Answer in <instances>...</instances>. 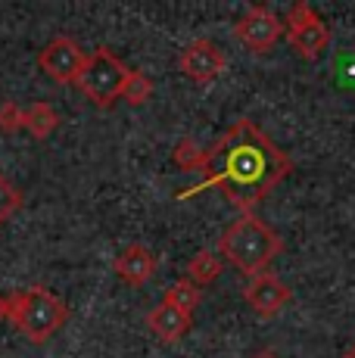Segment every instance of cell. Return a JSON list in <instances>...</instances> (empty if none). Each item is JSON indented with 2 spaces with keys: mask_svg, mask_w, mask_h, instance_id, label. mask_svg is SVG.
Returning <instances> with one entry per match:
<instances>
[{
  "mask_svg": "<svg viewBox=\"0 0 355 358\" xmlns=\"http://www.w3.org/2000/svg\"><path fill=\"white\" fill-rule=\"evenodd\" d=\"M252 358H277V355H275V352H268V349H262V352H256Z\"/></svg>",
  "mask_w": 355,
  "mask_h": 358,
  "instance_id": "obj_20",
  "label": "cell"
},
{
  "mask_svg": "<svg viewBox=\"0 0 355 358\" xmlns=\"http://www.w3.org/2000/svg\"><path fill=\"white\" fill-rule=\"evenodd\" d=\"M340 358H355V343H349V346L343 349V355H340Z\"/></svg>",
  "mask_w": 355,
  "mask_h": 358,
  "instance_id": "obj_19",
  "label": "cell"
},
{
  "mask_svg": "<svg viewBox=\"0 0 355 358\" xmlns=\"http://www.w3.org/2000/svg\"><path fill=\"white\" fill-rule=\"evenodd\" d=\"M6 318V302H3V296H0V321Z\"/></svg>",
  "mask_w": 355,
  "mask_h": 358,
  "instance_id": "obj_21",
  "label": "cell"
},
{
  "mask_svg": "<svg viewBox=\"0 0 355 358\" xmlns=\"http://www.w3.org/2000/svg\"><path fill=\"white\" fill-rule=\"evenodd\" d=\"M190 324H194V315L178 312V308L168 306V302H159V306L150 308V315H147V327L153 330V336L156 340H162V343L184 340Z\"/></svg>",
  "mask_w": 355,
  "mask_h": 358,
  "instance_id": "obj_11",
  "label": "cell"
},
{
  "mask_svg": "<svg viewBox=\"0 0 355 358\" xmlns=\"http://www.w3.org/2000/svg\"><path fill=\"white\" fill-rule=\"evenodd\" d=\"M222 256H218L215 250H200L194 259L187 262V280L190 284H196L203 290V287H212L218 278H222Z\"/></svg>",
  "mask_w": 355,
  "mask_h": 358,
  "instance_id": "obj_12",
  "label": "cell"
},
{
  "mask_svg": "<svg viewBox=\"0 0 355 358\" xmlns=\"http://www.w3.org/2000/svg\"><path fill=\"white\" fill-rule=\"evenodd\" d=\"M113 271L119 274L122 284L128 287H143L156 274V256L150 252L147 243H128L125 250L115 256Z\"/></svg>",
  "mask_w": 355,
  "mask_h": 358,
  "instance_id": "obj_10",
  "label": "cell"
},
{
  "mask_svg": "<svg viewBox=\"0 0 355 358\" xmlns=\"http://www.w3.org/2000/svg\"><path fill=\"white\" fill-rule=\"evenodd\" d=\"M150 97H153V81H150V75L138 72V69H131L125 87H122V100L131 103V106H143Z\"/></svg>",
  "mask_w": 355,
  "mask_h": 358,
  "instance_id": "obj_15",
  "label": "cell"
},
{
  "mask_svg": "<svg viewBox=\"0 0 355 358\" xmlns=\"http://www.w3.org/2000/svg\"><path fill=\"white\" fill-rule=\"evenodd\" d=\"M162 302H168V306H175L178 312H187V315H194V308L203 302V290L196 284H190L187 278H181V280H175L172 287L166 290V296H162Z\"/></svg>",
  "mask_w": 355,
  "mask_h": 358,
  "instance_id": "obj_14",
  "label": "cell"
},
{
  "mask_svg": "<svg viewBox=\"0 0 355 358\" xmlns=\"http://www.w3.org/2000/svg\"><path fill=\"white\" fill-rule=\"evenodd\" d=\"M196 171L203 175V181L184 190L181 199L206 187H218L234 209L252 215V209L293 171V162L284 150L271 143V137L256 122L243 115L212 147L203 150Z\"/></svg>",
  "mask_w": 355,
  "mask_h": 358,
  "instance_id": "obj_1",
  "label": "cell"
},
{
  "mask_svg": "<svg viewBox=\"0 0 355 358\" xmlns=\"http://www.w3.org/2000/svg\"><path fill=\"white\" fill-rule=\"evenodd\" d=\"M85 59H87V53L81 50V44L72 38H66V34L47 41L38 53L41 72H44L47 78H53L57 85H75L81 69H85Z\"/></svg>",
  "mask_w": 355,
  "mask_h": 358,
  "instance_id": "obj_6",
  "label": "cell"
},
{
  "mask_svg": "<svg viewBox=\"0 0 355 358\" xmlns=\"http://www.w3.org/2000/svg\"><path fill=\"white\" fill-rule=\"evenodd\" d=\"M243 299H247V306L256 315H262V318H275L277 312H284L287 302L293 299V290L284 284L281 278L262 271V274H256V278L247 280V287H243Z\"/></svg>",
  "mask_w": 355,
  "mask_h": 358,
  "instance_id": "obj_9",
  "label": "cell"
},
{
  "mask_svg": "<svg viewBox=\"0 0 355 358\" xmlns=\"http://www.w3.org/2000/svg\"><path fill=\"white\" fill-rule=\"evenodd\" d=\"M284 31L290 38L293 50L303 59H309V63L321 59L324 50L331 47V29H327V22L318 16V10L309 0H296L290 6V13L284 19Z\"/></svg>",
  "mask_w": 355,
  "mask_h": 358,
  "instance_id": "obj_5",
  "label": "cell"
},
{
  "mask_svg": "<svg viewBox=\"0 0 355 358\" xmlns=\"http://www.w3.org/2000/svg\"><path fill=\"white\" fill-rule=\"evenodd\" d=\"M128 75H131V69L122 63L109 47H97L94 53H87L85 69H81L75 85L81 87V94H85L94 106L109 109L122 97V87H125Z\"/></svg>",
  "mask_w": 355,
  "mask_h": 358,
  "instance_id": "obj_4",
  "label": "cell"
},
{
  "mask_svg": "<svg viewBox=\"0 0 355 358\" xmlns=\"http://www.w3.org/2000/svg\"><path fill=\"white\" fill-rule=\"evenodd\" d=\"M178 69H181L190 81H196V85H209V81H215L218 75L228 69V57H224V50L215 41L196 38L181 50Z\"/></svg>",
  "mask_w": 355,
  "mask_h": 358,
  "instance_id": "obj_8",
  "label": "cell"
},
{
  "mask_svg": "<svg viewBox=\"0 0 355 358\" xmlns=\"http://www.w3.org/2000/svg\"><path fill=\"white\" fill-rule=\"evenodd\" d=\"M19 128H25V109L16 100H3L0 103V131L13 134Z\"/></svg>",
  "mask_w": 355,
  "mask_h": 358,
  "instance_id": "obj_18",
  "label": "cell"
},
{
  "mask_svg": "<svg viewBox=\"0 0 355 358\" xmlns=\"http://www.w3.org/2000/svg\"><path fill=\"white\" fill-rule=\"evenodd\" d=\"M57 125H59V115L50 103L38 100L25 109V131H29L35 141H47V137L57 131Z\"/></svg>",
  "mask_w": 355,
  "mask_h": 358,
  "instance_id": "obj_13",
  "label": "cell"
},
{
  "mask_svg": "<svg viewBox=\"0 0 355 358\" xmlns=\"http://www.w3.org/2000/svg\"><path fill=\"white\" fill-rule=\"evenodd\" d=\"M200 153H203V150L196 147V141H194V137H184V141H178V147H175L172 159H175L178 169H184V171H196V162H200Z\"/></svg>",
  "mask_w": 355,
  "mask_h": 358,
  "instance_id": "obj_17",
  "label": "cell"
},
{
  "mask_svg": "<svg viewBox=\"0 0 355 358\" xmlns=\"http://www.w3.org/2000/svg\"><path fill=\"white\" fill-rule=\"evenodd\" d=\"M6 302V321L19 330L29 343H47L59 327L69 321V308L53 290L47 287H29V290H16L3 296Z\"/></svg>",
  "mask_w": 355,
  "mask_h": 358,
  "instance_id": "obj_3",
  "label": "cell"
},
{
  "mask_svg": "<svg viewBox=\"0 0 355 358\" xmlns=\"http://www.w3.org/2000/svg\"><path fill=\"white\" fill-rule=\"evenodd\" d=\"M234 34L249 47V53H268L281 41L284 22L268 6H249L234 25Z\"/></svg>",
  "mask_w": 355,
  "mask_h": 358,
  "instance_id": "obj_7",
  "label": "cell"
},
{
  "mask_svg": "<svg viewBox=\"0 0 355 358\" xmlns=\"http://www.w3.org/2000/svg\"><path fill=\"white\" fill-rule=\"evenodd\" d=\"M218 250L237 271H243L247 278H256L277 259V252L284 250V240L262 218L240 215L218 237Z\"/></svg>",
  "mask_w": 355,
  "mask_h": 358,
  "instance_id": "obj_2",
  "label": "cell"
},
{
  "mask_svg": "<svg viewBox=\"0 0 355 358\" xmlns=\"http://www.w3.org/2000/svg\"><path fill=\"white\" fill-rule=\"evenodd\" d=\"M19 206H22V194H19L16 184H13L10 178L0 171V224H3L6 218L19 209Z\"/></svg>",
  "mask_w": 355,
  "mask_h": 358,
  "instance_id": "obj_16",
  "label": "cell"
}]
</instances>
